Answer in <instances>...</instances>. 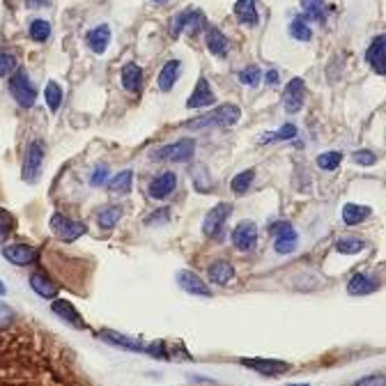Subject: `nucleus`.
Returning <instances> with one entry per match:
<instances>
[{
  "instance_id": "47",
  "label": "nucleus",
  "mask_w": 386,
  "mask_h": 386,
  "mask_svg": "<svg viewBox=\"0 0 386 386\" xmlns=\"http://www.w3.org/2000/svg\"><path fill=\"white\" fill-rule=\"evenodd\" d=\"M51 0H26V7L28 10H40V7H46Z\"/></svg>"
},
{
  "instance_id": "14",
  "label": "nucleus",
  "mask_w": 386,
  "mask_h": 386,
  "mask_svg": "<svg viewBox=\"0 0 386 386\" xmlns=\"http://www.w3.org/2000/svg\"><path fill=\"white\" fill-rule=\"evenodd\" d=\"M216 101V94L212 90V85L205 76L198 78V83H195L191 97L186 99V108H205V106H212Z\"/></svg>"
},
{
  "instance_id": "41",
  "label": "nucleus",
  "mask_w": 386,
  "mask_h": 386,
  "mask_svg": "<svg viewBox=\"0 0 386 386\" xmlns=\"http://www.w3.org/2000/svg\"><path fill=\"white\" fill-rule=\"evenodd\" d=\"M12 228H14V218L10 216V212L0 209V244H3L7 237H10Z\"/></svg>"
},
{
  "instance_id": "18",
  "label": "nucleus",
  "mask_w": 386,
  "mask_h": 386,
  "mask_svg": "<svg viewBox=\"0 0 386 386\" xmlns=\"http://www.w3.org/2000/svg\"><path fill=\"white\" fill-rule=\"evenodd\" d=\"M182 74V62L179 60H168L161 67V71H159V78H157V83H159V90L161 92H170L175 83H177V78Z\"/></svg>"
},
{
  "instance_id": "39",
  "label": "nucleus",
  "mask_w": 386,
  "mask_h": 386,
  "mask_svg": "<svg viewBox=\"0 0 386 386\" xmlns=\"http://www.w3.org/2000/svg\"><path fill=\"white\" fill-rule=\"evenodd\" d=\"M17 69H19L17 58H14L12 53H0V78L12 76Z\"/></svg>"
},
{
  "instance_id": "27",
  "label": "nucleus",
  "mask_w": 386,
  "mask_h": 386,
  "mask_svg": "<svg viewBox=\"0 0 386 386\" xmlns=\"http://www.w3.org/2000/svg\"><path fill=\"white\" fill-rule=\"evenodd\" d=\"M340 214H343V221L347 225H359V223L366 221L370 214H373V209H370L368 205H356V202H347Z\"/></svg>"
},
{
  "instance_id": "33",
  "label": "nucleus",
  "mask_w": 386,
  "mask_h": 386,
  "mask_svg": "<svg viewBox=\"0 0 386 386\" xmlns=\"http://www.w3.org/2000/svg\"><path fill=\"white\" fill-rule=\"evenodd\" d=\"M44 99H46V106L51 111H58L62 104V87L55 81H49L46 87H44Z\"/></svg>"
},
{
  "instance_id": "48",
  "label": "nucleus",
  "mask_w": 386,
  "mask_h": 386,
  "mask_svg": "<svg viewBox=\"0 0 386 386\" xmlns=\"http://www.w3.org/2000/svg\"><path fill=\"white\" fill-rule=\"evenodd\" d=\"M267 83H269V85H279V71H276V69H269V71H267Z\"/></svg>"
},
{
  "instance_id": "1",
  "label": "nucleus",
  "mask_w": 386,
  "mask_h": 386,
  "mask_svg": "<svg viewBox=\"0 0 386 386\" xmlns=\"http://www.w3.org/2000/svg\"><path fill=\"white\" fill-rule=\"evenodd\" d=\"M239 118H242V111H239V106L235 104H223L214 108V111H209L205 115H200V118H193L191 122H186V129H193V131H200V129H216V127H232L237 125Z\"/></svg>"
},
{
  "instance_id": "20",
  "label": "nucleus",
  "mask_w": 386,
  "mask_h": 386,
  "mask_svg": "<svg viewBox=\"0 0 386 386\" xmlns=\"http://www.w3.org/2000/svg\"><path fill=\"white\" fill-rule=\"evenodd\" d=\"M85 40H87V46H90L97 55L106 53L108 44H111V28H108L106 24H101L97 28H92Z\"/></svg>"
},
{
  "instance_id": "30",
  "label": "nucleus",
  "mask_w": 386,
  "mask_h": 386,
  "mask_svg": "<svg viewBox=\"0 0 386 386\" xmlns=\"http://www.w3.org/2000/svg\"><path fill=\"white\" fill-rule=\"evenodd\" d=\"M191 179H193V186L198 193H207L209 188H212V177L207 175V166H193L191 170Z\"/></svg>"
},
{
  "instance_id": "44",
  "label": "nucleus",
  "mask_w": 386,
  "mask_h": 386,
  "mask_svg": "<svg viewBox=\"0 0 386 386\" xmlns=\"http://www.w3.org/2000/svg\"><path fill=\"white\" fill-rule=\"evenodd\" d=\"M352 386H386V375H368V377H361V380L354 382Z\"/></svg>"
},
{
  "instance_id": "51",
  "label": "nucleus",
  "mask_w": 386,
  "mask_h": 386,
  "mask_svg": "<svg viewBox=\"0 0 386 386\" xmlns=\"http://www.w3.org/2000/svg\"><path fill=\"white\" fill-rule=\"evenodd\" d=\"M152 3H159V5H161V3H168V0H152Z\"/></svg>"
},
{
  "instance_id": "16",
  "label": "nucleus",
  "mask_w": 386,
  "mask_h": 386,
  "mask_svg": "<svg viewBox=\"0 0 386 386\" xmlns=\"http://www.w3.org/2000/svg\"><path fill=\"white\" fill-rule=\"evenodd\" d=\"M51 310H53L55 315L62 319V322H67V324L74 326V329H83V326H85L81 313H78V310L74 308V304H71V301L55 299L53 304H51Z\"/></svg>"
},
{
  "instance_id": "32",
  "label": "nucleus",
  "mask_w": 386,
  "mask_h": 386,
  "mask_svg": "<svg viewBox=\"0 0 386 386\" xmlns=\"http://www.w3.org/2000/svg\"><path fill=\"white\" fill-rule=\"evenodd\" d=\"M28 35H30L33 42L44 44L51 37V24L49 21H44V19H35L30 24V28H28Z\"/></svg>"
},
{
  "instance_id": "26",
  "label": "nucleus",
  "mask_w": 386,
  "mask_h": 386,
  "mask_svg": "<svg viewBox=\"0 0 386 386\" xmlns=\"http://www.w3.org/2000/svg\"><path fill=\"white\" fill-rule=\"evenodd\" d=\"M297 244H299V237H297L295 228L290 225L288 230H283L281 235H276L274 251L279 253V256H288V253H292L297 249Z\"/></svg>"
},
{
  "instance_id": "9",
  "label": "nucleus",
  "mask_w": 386,
  "mask_h": 386,
  "mask_svg": "<svg viewBox=\"0 0 386 386\" xmlns=\"http://www.w3.org/2000/svg\"><path fill=\"white\" fill-rule=\"evenodd\" d=\"M366 60L377 76H386V35H377L366 51Z\"/></svg>"
},
{
  "instance_id": "10",
  "label": "nucleus",
  "mask_w": 386,
  "mask_h": 386,
  "mask_svg": "<svg viewBox=\"0 0 386 386\" xmlns=\"http://www.w3.org/2000/svg\"><path fill=\"white\" fill-rule=\"evenodd\" d=\"M304 101H306V85L301 78H292L286 85V92H283V108L295 115L304 108Z\"/></svg>"
},
{
  "instance_id": "29",
  "label": "nucleus",
  "mask_w": 386,
  "mask_h": 386,
  "mask_svg": "<svg viewBox=\"0 0 386 386\" xmlns=\"http://www.w3.org/2000/svg\"><path fill=\"white\" fill-rule=\"evenodd\" d=\"M253 179H256V170H253V168H249V170H242L239 175H235V177H232V182H230V188H232V191H235L237 195H244V193L251 188Z\"/></svg>"
},
{
  "instance_id": "45",
  "label": "nucleus",
  "mask_w": 386,
  "mask_h": 386,
  "mask_svg": "<svg viewBox=\"0 0 386 386\" xmlns=\"http://www.w3.org/2000/svg\"><path fill=\"white\" fill-rule=\"evenodd\" d=\"M14 319V310L7 306L5 301H0V329H5V326H10Z\"/></svg>"
},
{
  "instance_id": "2",
  "label": "nucleus",
  "mask_w": 386,
  "mask_h": 386,
  "mask_svg": "<svg viewBox=\"0 0 386 386\" xmlns=\"http://www.w3.org/2000/svg\"><path fill=\"white\" fill-rule=\"evenodd\" d=\"M10 94L21 108L35 106V101H37V90H35V85L30 83V76H28L26 69H17L10 76Z\"/></svg>"
},
{
  "instance_id": "13",
  "label": "nucleus",
  "mask_w": 386,
  "mask_h": 386,
  "mask_svg": "<svg viewBox=\"0 0 386 386\" xmlns=\"http://www.w3.org/2000/svg\"><path fill=\"white\" fill-rule=\"evenodd\" d=\"M177 283H179V288L184 290V292L193 295V297H212V290H209L207 283L202 281L198 274L188 272V269H182V272H177Z\"/></svg>"
},
{
  "instance_id": "5",
  "label": "nucleus",
  "mask_w": 386,
  "mask_h": 386,
  "mask_svg": "<svg viewBox=\"0 0 386 386\" xmlns=\"http://www.w3.org/2000/svg\"><path fill=\"white\" fill-rule=\"evenodd\" d=\"M42 164H44V145L42 141H33L26 150V159H24V168H21V177L28 184H35L42 173Z\"/></svg>"
},
{
  "instance_id": "22",
  "label": "nucleus",
  "mask_w": 386,
  "mask_h": 386,
  "mask_svg": "<svg viewBox=\"0 0 386 386\" xmlns=\"http://www.w3.org/2000/svg\"><path fill=\"white\" fill-rule=\"evenodd\" d=\"M205 42H207V51L212 55H216V58H223L225 53H228V37H225V35L218 30V28H207V33H205Z\"/></svg>"
},
{
  "instance_id": "50",
  "label": "nucleus",
  "mask_w": 386,
  "mask_h": 386,
  "mask_svg": "<svg viewBox=\"0 0 386 386\" xmlns=\"http://www.w3.org/2000/svg\"><path fill=\"white\" fill-rule=\"evenodd\" d=\"M3 295H7V288L3 286V281H0V297H3Z\"/></svg>"
},
{
  "instance_id": "4",
  "label": "nucleus",
  "mask_w": 386,
  "mask_h": 386,
  "mask_svg": "<svg viewBox=\"0 0 386 386\" xmlns=\"http://www.w3.org/2000/svg\"><path fill=\"white\" fill-rule=\"evenodd\" d=\"M193 152H195L193 138H182V141H177V143L164 145V148L155 150V155H152V159H157V161H177V164H186L188 159L193 157Z\"/></svg>"
},
{
  "instance_id": "25",
  "label": "nucleus",
  "mask_w": 386,
  "mask_h": 386,
  "mask_svg": "<svg viewBox=\"0 0 386 386\" xmlns=\"http://www.w3.org/2000/svg\"><path fill=\"white\" fill-rule=\"evenodd\" d=\"M235 17L239 24L244 26H258V10H256V0H237L235 3Z\"/></svg>"
},
{
  "instance_id": "49",
  "label": "nucleus",
  "mask_w": 386,
  "mask_h": 386,
  "mask_svg": "<svg viewBox=\"0 0 386 386\" xmlns=\"http://www.w3.org/2000/svg\"><path fill=\"white\" fill-rule=\"evenodd\" d=\"M166 218H168V214H166V209H161V214H155V216L148 218V225L150 223H157V221H166Z\"/></svg>"
},
{
  "instance_id": "3",
  "label": "nucleus",
  "mask_w": 386,
  "mask_h": 386,
  "mask_svg": "<svg viewBox=\"0 0 386 386\" xmlns=\"http://www.w3.org/2000/svg\"><path fill=\"white\" fill-rule=\"evenodd\" d=\"M51 230H53V235L60 239V242H76L78 237H83L85 235V223L81 221H74V218H69V216H64V214H53L51 216Z\"/></svg>"
},
{
  "instance_id": "12",
  "label": "nucleus",
  "mask_w": 386,
  "mask_h": 386,
  "mask_svg": "<svg viewBox=\"0 0 386 386\" xmlns=\"http://www.w3.org/2000/svg\"><path fill=\"white\" fill-rule=\"evenodd\" d=\"M0 253H3V258L7 262H12V265H17V267H28L37 260V251L28 244H7L3 246Z\"/></svg>"
},
{
  "instance_id": "28",
  "label": "nucleus",
  "mask_w": 386,
  "mask_h": 386,
  "mask_svg": "<svg viewBox=\"0 0 386 386\" xmlns=\"http://www.w3.org/2000/svg\"><path fill=\"white\" fill-rule=\"evenodd\" d=\"M131 186H134V170H122L118 175H113V179L108 182V191L115 195L131 193Z\"/></svg>"
},
{
  "instance_id": "24",
  "label": "nucleus",
  "mask_w": 386,
  "mask_h": 386,
  "mask_svg": "<svg viewBox=\"0 0 386 386\" xmlns=\"http://www.w3.org/2000/svg\"><path fill=\"white\" fill-rule=\"evenodd\" d=\"M120 78H122V87H125L127 92H138L141 90V85H143V69L138 67V64L129 62V64L122 67Z\"/></svg>"
},
{
  "instance_id": "52",
  "label": "nucleus",
  "mask_w": 386,
  "mask_h": 386,
  "mask_svg": "<svg viewBox=\"0 0 386 386\" xmlns=\"http://www.w3.org/2000/svg\"><path fill=\"white\" fill-rule=\"evenodd\" d=\"M286 386H308V384H286Z\"/></svg>"
},
{
  "instance_id": "31",
  "label": "nucleus",
  "mask_w": 386,
  "mask_h": 386,
  "mask_svg": "<svg viewBox=\"0 0 386 386\" xmlns=\"http://www.w3.org/2000/svg\"><path fill=\"white\" fill-rule=\"evenodd\" d=\"M306 21H317L322 24L324 21V0H301Z\"/></svg>"
},
{
  "instance_id": "34",
  "label": "nucleus",
  "mask_w": 386,
  "mask_h": 386,
  "mask_svg": "<svg viewBox=\"0 0 386 386\" xmlns=\"http://www.w3.org/2000/svg\"><path fill=\"white\" fill-rule=\"evenodd\" d=\"M290 35H292L297 42H310L313 30H310L308 21H306L304 17H297L292 24H290Z\"/></svg>"
},
{
  "instance_id": "23",
  "label": "nucleus",
  "mask_w": 386,
  "mask_h": 386,
  "mask_svg": "<svg viewBox=\"0 0 386 386\" xmlns=\"http://www.w3.org/2000/svg\"><path fill=\"white\" fill-rule=\"evenodd\" d=\"M101 338L106 340V343H111L115 347H122V349H129V352H145V347L138 343L136 338H129L125 333H118V331H108L104 329L101 331Z\"/></svg>"
},
{
  "instance_id": "37",
  "label": "nucleus",
  "mask_w": 386,
  "mask_h": 386,
  "mask_svg": "<svg viewBox=\"0 0 386 386\" xmlns=\"http://www.w3.org/2000/svg\"><path fill=\"white\" fill-rule=\"evenodd\" d=\"M297 138V127L295 125H283L279 131H272V134L262 136V143H276V141H292Z\"/></svg>"
},
{
  "instance_id": "17",
  "label": "nucleus",
  "mask_w": 386,
  "mask_h": 386,
  "mask_svg": "<svg viewBox=\"0 0 386 386\" xmlns=\"http://www.w3.org/2000/svg\"><path fill=\"white\" fill-rule=\"evenodd\" d=\"M207 276L209 283H214V286H228L235 279V267L228 260H216L207 267Z\"/></svg>"
},
{
  "instance_id": "21",
  "label": "nucleus",
  "mask_w": 386,
  "mask_h": 386,
  "mask_svg": "<svg viewBox=\"0 0 386 386\" xmlns=\"http://www.w3.org/2000/svg\"><path fill=\"white\" fill-rule=\"evenodd\" d=\"M30 288H33L35 295L42 297V299H53V297L58 295V286L42 272H35L30 276Z\"/></svg>"
},
{
  "instance_id": "36",
  "label": "nucleus",
  "mask_w": 386,
  "mask_h": 386,
  "mask_svg": "<svg viewBox=\"0 0 386 386\" xmlns=\"http://www.w3.org/2000/svg\"><path fill=\"white\" fill-rule=\"evenodd\" d=\"M120 216H122V209L120 207H106L104 212L99 214L97 223H99L101 230H113L115 223L120 221Z\"/></svg>"
},
{
  "instance_id": "42",
  "label": "nucleus",
  "mask_w": 386,
  "mask_h": 386,
  "mask_svg": "<svg viewBox=\"0 0 386 386\" xmlns=\"http://www.w3.org/2000/svg\"><path fill=\"white\" fill-rule=\"evenodd\" d=\"M108 166H97V168H94V173H92V177H90V184L92 186H104V184H108Z\"/></svg>"
},
{
  "instance_id": "6",
  "label": "nucleus",
  "mask_w": 386,
  "mask_h": 386,
  "mask_svg": "<svg viewBox=\"0 0 386 386\" xmlns=\"http://www.w3.org/2000/svg\"><path fill=\"white\" fill-rule=\"evenodd\" d=\"M239 363L249 370H256L262 377H279L290 373V368H292L288 361H281V359H242Z\"/></svg>"
},
{
  "instance_id": "8",
  "label": "nucleus",
  "mask_w": 386,
  "mask_h": 386,
  "mask_svg": "<svg viewBox=\"0 0 386 386\" xmlns=\"http://www.w3.org/2000/svg\"><path fill=\"white\" fill-rule=\"evenodd\" d=\"M232 244H235L237 251H253L258 244V225L253 221H242L237 223V228L232 230Z\"/></svg>"
},
{
  "instance_id": "15",
  "label": "nucleus",
  "mask_w": 386,
  "mask_h": 386,
  "mask_svg": "<svg viewBox=\"0 0 386 386\" xmlns=\"http://www.w3.org/2000/svg\"><path fill=\"white\" fill-rule=\"evenodd\" d=\"M175 186H177V175H175L173 170H166L161 175H157V177L150 182L148 193L155 200H164V198H168V195L175 191Z\"/></svg>"
},
{
  "instance_id": "7",
  "label": "nucleus",
  "mask_w": 386,
  "mask_h": 386,
  "mask_svg": "<svg viewBox=\"0 0 386 386\" xmlns=\"http://www.w3.org/2000/svg\"><path fill=\"white\" fill-rule=\"evenodd\" d=\"M232 212V207L228 202H218L216 207H212L207 212V216L202 218V232H205V237H218L223 230L225 221H228V216Z\"/></svg>"
},
{
  "instance_id": "35",
  "label": "nucleus",
  "mask_w": 386,
  "mask_h": 386,
  "mask_svg": "<svg viewBox=\"0 0 386 386\" xmlns=\"http://www.w3.org/2000/svg\"><path fill=\"white\" fill-rule=\"evenodd\" d=\"M363 249H366V242H361L359 237H343L336 242V251L345 253V256H354V253H359Z\"/></svg>"
},
{
  "instance_id": "40",
  "label": "nucleus",
  "mask_w": 386,
  "mask_h": 386,
  "mask_svg": "<svg viewBox=\"0 0 386 386\" xmlns=\"http://www.w3.org/2000/svg\"><path fill=\"white\" fill-rule=\"evenodd\" d=\"M260 76H262V71L256 67V64H251V67H246V69L239 71V83L256 87L260 83Z\"/></svg>"
},
{
  "instance_id": "43",
  "label": "nucleus",
  "mask_w": 386,
  "mask_h": 386,
  "mask_svg": "<svg viewBox=\"0 0 386 386\" xmlns=\"http://www.w3.org/2000/svg\"><path fill=\"white\" fill-rule=\"evenodd\" d=\"M354 161L359 166H375L377 157H375V152H370V150H356L354 152Z\"/></svg>"
},
{
  "instance_id": "19",
  "label": "nucleus",
  "mask_w": 386,
  "mask_h": 386,
  "mask_svg": "<svg viewBox=\"0 0 386 386\" xmlns=\"http://www.w3.org/2000/svg\"><path fill=\"white\" fill-rule=\"evenodd\" d=\"M377 288H380V281L373 279V276H368V274H356V276H352V281L347 283V292L352 297L370 295V292H375Z\"/></svg>"
},
{
  "instance_id": "38",
  "label": "nucleus",
  "mask_w": 386,
  "mask_h": 386,
  "mask_svg": "<svg viewBox=\"0 0 386 386\" xmlns=\"http://www.w3.org/2000/svg\"><path fill=\"white\" fill-rule=\"evenodd\" d=\"M340 161H343V155H340V152H322V155L317 157V166L322 170H336L338 166H340Z\"/></svg>"
},
{
  "instance_id": "46",
  "label": "nucleus",
  "mask_w": 386,
  "mask_h": 386,
  "mask_svg": "<svg viewBox=\"0 0 386 386\" xmlns=\"http://www.w3.org/2000/svg\"><path fill=\"white\" fill-rule=\"evenodd\" d=\"M290 228V223L288 221H276V223H272L269 225V232H272V235L276 237V235H281L283 230H288Z\"/></svg>"
},
{
  "instance_id": "11",
  "label": "nucleus",
  "mask_w": 386,
  "mask_h": 386,
  "mask_svg": "<svg viewBox=\"0 0 386 386\" xmlns=\"http://www.w3.org/2000/svg\"><path fill=\"white\" fill-rule=\"evenodd\" d=\"M200 26H202V12H200V10H193V7H191V10L179 12L177 17L173 19V24H170V35H173L175 40H177L184 30L195 33Z\"/></svg>"
}]
</instances>
